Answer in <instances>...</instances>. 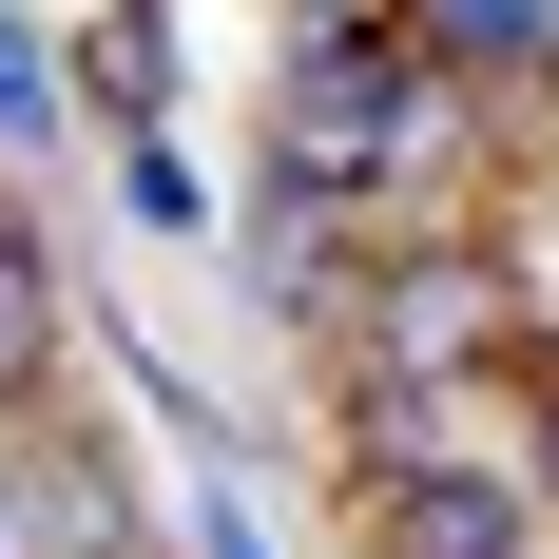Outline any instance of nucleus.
I'll list each match as a JSON object with an SVG mask.
<instances>
[{
  "label": "nucleus",
  "instance_id": "nucleus-6",
  "mask_svg": "<svg viewBox=\"0 0 559 559\" xmlns=\"http://www.w3.org/2000/svg\"><path fill=\"white\" fill-rule=\"evenodd\" d=\"M540 483H559V425H540Z\"/></svg>",
  "mask_w": 559,
  "mask_h": 559
},
{
  "label": "nucleus",
  "instance_id": "nucleus-5",
  "mask_svg": "<svg viewBox=\"0 0 559 559\" xmlns=\"http://www.w3.org/2000/svg\"><path fill=\"white\" fill-rule=\"evenodd\" d=\"M309 20H386V0H309Z\"/></svg>",
  "mask_w": 559,
  "mask_h": 559
},
{
  "label": "nucleus",
  "instance_id": "nucleus-2",
  "mask_svg": "<svg viewBox=\"0 0 559 559\" xmlns=\"http://www.w3.org/2000/svg\"><path fill=\"white\" fill-rule=\"evenodd\" d=\"M367 367H386V386H444V367H521V309L483 271H444V251H425V271H386L367 289Z\"/></svg>",
  "mask_w": 559,
  "mask_h": 559
},
{
  "label": "nucleus",
  "instance_id": "nucleus-3",
  "mask_svg": "<svg viewBox=\"0 0 559 559\" xmlns=\"http://www.w3.org/2000/svg\"><path fill=\"white\" fill-rule=\"evenodd\" d=\"M386 540L405 559H521V483H483L444 444H386Z\"/></svg>",
  "mask_w": 559,
  "mask_h": 559
},
{
  "label": "nucleus",
  "instance_id": "nucleus-1",
  "mask_svg": "<svg viewBox=\"0 0 559 559\" xmlns=\"http://www.w3.org/2000/svg\"><path fill=\"white\" fill-rule=\"evenodd\" d=\"M405 155H444V97H425V58L367 20V39H309L289 58V193H367V174H405Z\"/></svg>",
  "mask_w": 559,
  "mask_h": 559
},
{
  "label": "nucleus",
  "instance_id": "nucleus-4",
  "mask_svg": "<svg viewBox=\"0 0 559 559\" xmlns=\"http://www.w3.org/2000/svg\"><path fill=\"white\" fill-rule=\"evenodd\" d=\"M39 347H58V271L0 231V386H39Z\"/></svg>",
  "mask_w": 559,
  "mask_h": 559
}]
</instances>
